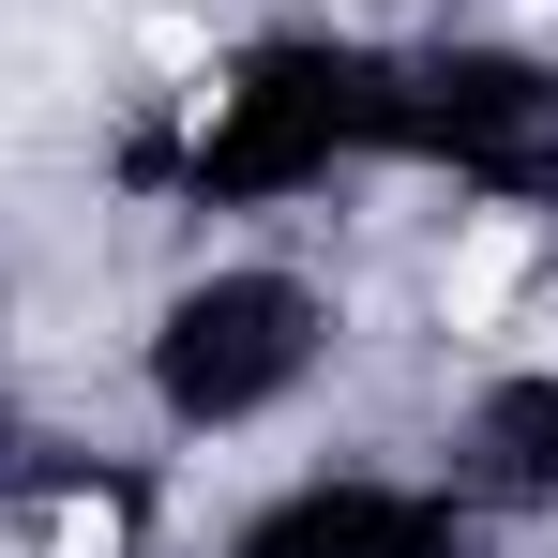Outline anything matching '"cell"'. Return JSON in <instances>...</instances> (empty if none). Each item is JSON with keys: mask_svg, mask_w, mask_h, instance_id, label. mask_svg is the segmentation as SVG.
I'll list each match as a JSON object with an SVG mask.
<instances>
[{"mask_svg": "<svg viewBox=\"0 0 558 558\" xmlns=\"http://www.w3.org/2000/svg\"><path fill=\"white\" fill-rule=\"evenodd\" d=\"M513 287H529V211H483L453 242V272H438V317H453V332H498Z\"/></svg>", "mask_w": 558, "mask_h": 558, "instance_id": "1", "label": "cell"}, {"mask_svg": "<svg viewBox=\"0 0 558 558\" xmlns=\"http://www.w3.org/2000/svg\"><path fill=\"white\" fill-rule=\"evenodd\" d=\"M46 558H121V513H106V498H76V513L46 529Z\"/></svg>", "mask_w": 558, "mask_h": 558, "instance_id": "2", "label": "cell"}]
</instances>
